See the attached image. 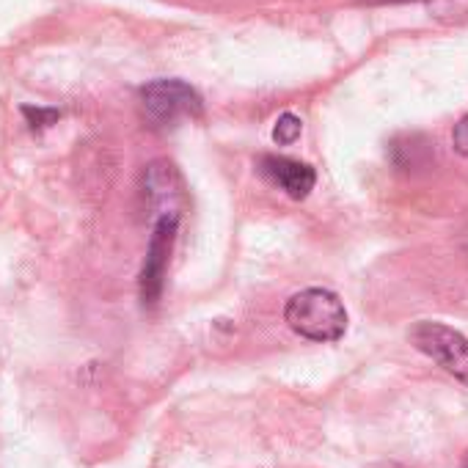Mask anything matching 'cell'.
I'll list each match as a JSON object with an SVG mask.
<instances>
[{"label":"cell","mask_w":468,"mask_h":468,"mask_svg":"<svg viewBox=\"0 0 468 468\" xmlns=\"http://www.w3.org/2000/svg\"><path fill=\"white\" fill-rule=\"evenodd\" d=\"M141 108L154 127H174L201 116V97L182 80H152L141 89Z\"/></svg>","instance_id":"2"},{"label":"cell","mask_w":468,"mask_h":468,"mask_svg":"<svg viewBox=\"0 0 468 468\" xmlns=\"http://www.w3.org/2000/svg\"><path fill=\"white\" fill-rule=\"evenodd\" d=\"M301 130H303V122H301L295 113H284V116H279V122H276L273 138H276V144L290 146V144H295V141L301 138Z\"/></svg>","instance_id":"7"},{"label":"cell","mask_w":468,"mask_h":468,"mask_svg":"<svg viewBox=\"0 0 468 468\" xmlns=\"http://www.w3.org/2000/svg\"><path fill=\"white\" fill-rule=\"evenodd\" d=\"M463 468H468V452H465V457H463Z\"/></svg>","instance_id":"11"},{"label":"cell","mask_w":468,"mask_h":468,"mask_svg":"<svg viewBox=\"0 0 468 468\" xmlns=\"http://www.w3.org/2000/svg\"><path fill=\"white\" fill-rule=\"evenodd\" d=\"M144 198L154 215H182L185 209V182L174 163L154 160L144 171Z\"/></svg>","instance_id":"5"},{"label":"cell","mask_w":468,"mask_h":468,"mask_svg":"<svg viewBox=\"0 0 468 468\" xmlns=\"http://www.w3.org/2000/svg\"><path fill=\"white\" fill-rule=\"evenodd\" d=\"M410 342L416 345V350H421L427 358H432L449 375H454L460 383L468 386V339L460 331L443 323L421 320L413 325Z\"/></svg>","instance_id":"3"},{"label":"cell","mask_w":468,"mask_h":468,"mask_svg":"<svg viewBox=\"0 0 468 468\" xmlns=\"http://www.w3.org/2000/svg\"><path fill=\"white\" fill-rule=\"evenodd\" d=\"M287 325L309 342H336L347 331V312L336 292L312 287L292 295L284 306Z\"/></svg>","instance_id":"1"},{"label":"cell","mask_w":468,"mask_h":468,"mask_svg":"<svg viewBox=\"0 0 468 468\" xmlns=\"http://www.w3.org/2000/svg\"><path fill=\"white\" fill-rule=\"evenodd\" d=\"M364 4H408V0H364Z\"/></svg>","instance_id":"10"},{"label":"cell","mask_w":468,"mask_h":468,"mask_svg":"<svg viewBox=\"0 0 468 468\" xmlns=\"http://www.w3.org/2000/svg\"><path fill=\"white\" fill-rule=\"evenodd\" d=\"M260 174L282 187L290 198L301 201L312 193L314 182H317V174L309 163H301V160H292V157H279V154H265L260 160Z\"/></svg>","instance_id":"6"},{"label":"cell","mask_w":468,"mask_h":468,"mask_svg":"<svg viewBox=\"0 0 468 468\" xmlns=\"http://www.w3.org/2000/svg\"><path fill=\"white\" fill-rule=\"evenodd\" d=\"M23 113L28 116L31 127H37V122H48V124H50V122H56V119L61 116L58 111H42V108H37V111H34V108H26Z\"/></svg>","instance_id":"9"},{"label":"cell","mask_w":468,"mask_h":468,"mask_svg":"<svg viewBox=\"0 0 468 468\" xmlns=\"http://www.w3.org/2000/svg\"><path fill=\"white\" fill-rule=\"evenodd\" d=\"M179 218L182 215H154L152 238H149V249H146V262L141 268V282H138L144 306H157V301L163 295L165 271H168L174 238H176V229H179Z\"/></svg>","instance_id":"4"},{"label":"cell","mask_w":468,"mask_h":468,"mask_svg":"<svg viewBox=\"0 0 468 468\" xmlns=\"http://www.w3.org/2000/svg\"><path fill=\"white\" fill-rule=\"evenodd\" d=\"M452 144H454V149L463 154V157H468V116H463L457 124H454V133H452Z\"/></svg>","instance_id":"8"}]
</instances>
